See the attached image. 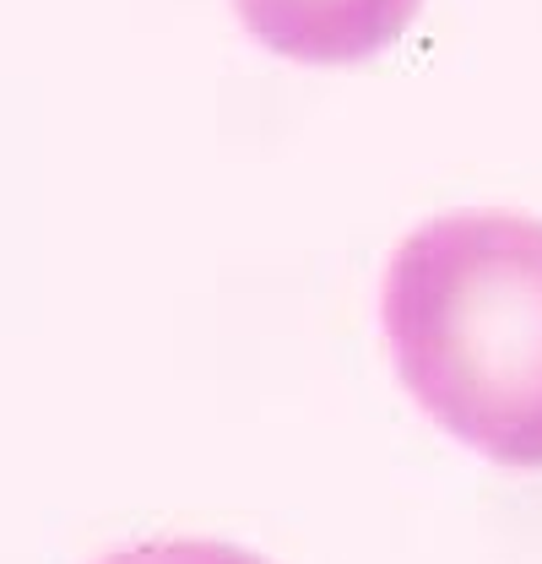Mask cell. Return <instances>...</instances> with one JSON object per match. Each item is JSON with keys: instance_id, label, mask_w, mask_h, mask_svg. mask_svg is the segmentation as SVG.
Returning a JSON list of instances; mask_svg holds the SVG:
<instances>
[{"instance_id": "cell-1", "label": "cell", "mask_w": 542, "mask_h": 564, "mask_svg": "<svg viewBox=\"0 0 542 564\" xmlns=\"http://www.w3.org/2000/svg\"><path fill=\"white\" fill-rule=\"evenodd\" d=\"M386 343L434 423L505 467H542V223H423L386 272Z\"/></svg>"}, {"instance_id": "cell-2", "label": "cell", "mask_w": 542, "mask_h": 564, "mask_svg": "<svg viewBox=\"0 0 542 564\" xmlns=\"http://www.w3.org/2000/svg\"><path fill=\"white\" fill-rule=\"evenodd\" d=\"M256 44L304 66H353L397 44L423 0H234Z\"/></svg>"}, {"instance_id": "cell-3", "label": "cell", "mask_w": 542, "mask_h": 564, "mask_svg": "<svg viewBox=\"0 0 542 564\" xmlns=\"http://www.w3.org/2000/svg\"><path fill=\"white\" fill-rule=\"evenodd\" d=\"M104 564H267L245 549H228V543H141V549H126Z\"/></svg>"}]
</instances>
